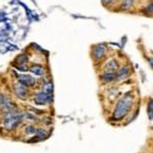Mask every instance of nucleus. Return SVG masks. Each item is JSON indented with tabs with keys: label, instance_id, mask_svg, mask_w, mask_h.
I'll return each mask as SVG.
<instances>
[{
	"label": "nucleus",
	"instance_id": "obj_13",
	"mask_svg": "<svg viewBox=\"0 0 153 153\" xmlns=\"http://www.w3.org/2000/svg\"><path fill=\"white\" fill-rule=\"evenodd\" d=\"M148 113H149V118H150V120H152V101H150V103H149Z\"/></svg>",
	"mask_w": 153,
	"mask_h": 153
},
{
	"label": "nucleus",
	"instance_id": "obj_10",
	"mask_svg": "<svg viewBox=\"0 0 153 153\" xmlns=\"http://www.w3.org/2000/svg\"><path fill=\"white\" fill-rule=\"evenodd\" d=\"M129 71H130V68H128V66H125V68H123L122 70H120L117 73V78H118V79H125V78H127L128 75H129Z\"/></svg>",
	"mask_w": 153,
	"mask_h": 153
},
{
	"label": "nucleus",
	"instance_id": "obj_9",
	"mask_svg": "<svg viewBox=\"0 0 153 153\" xmlns=\"http://www.w3.org/2000/svg\"><path fill=\"white\" fill-rule=\"evenodd\" d=\"M101 78L105 83H110L117 79V74H104Z\"/></svg>",
	"mask_w": 153,
	"mask_h": 153
},
{
	"label": "nucleus",
	"instance_id": "obj_4",
	"mask_svg": "<svg viewBox=\"0 0 153 153\" xmlns=\"http://www.w3.org/2000/svg\"><path fill=\"white\" fill-rule=\"evenodd\" d=\"M19 82L25 87H32L35 84L36 80L30 75H19L18 76Z\"/></svg>",
	"mask_w": 153,
	"mask_h": 153
},
{
	"label": "nucleus",
	"instance_id": "obj_12",
	"mask_svg": "<svg viewBox=\"0 0 153 153\" xmlns=\"http://www.w3.org/2000/svg\"><path fill=\"white\" fill-rule=\"evenodd\" d=\"M25 132H26L28 135H36L37 128H35L34 126H28V127H26Z\"/></svg>",
	"mask_w": 153,
	"mask_h": 153
},
{
	"label": "nucleus",
	"instance_id": "obj_1",
	"mask_svg": "<svg viewBox=\"0 0 153 153\" xmlns=\"http://www.w3.org/2000/svg\"><path fill=\"white\" fill-rule=\"evenodd\" d=\"M132 105H133V96L130 93L123 96L117 103L114 111H113V118L117 120H123L129 113Z\"/></svg>",
	"mask_w": 153,
	"mask_h": 153
},
{
	"label": "nucleus",
	"instance_id": "obj_7",
	"mask_svg": "<svg viewBox=\"0 0 153 153\" xmlns=\"http://www.w3.org/2000/svg\"><path fill=\"white\" fill-rule=\"evenodd\" d=\"M104 52H105V47L103 45H98L96 46L95 49H94V57L96 59H99L104 55Z\"/></svg>",
	"mask_w": 153,
	"mask_h": 153
},
{
	"label": "nucleus",
	"instance_id": "obj_2",
	"mask_svg": "<svg viewBox=\"0 0 153 153\" xmlns=\"http://www.w3.org/2000/svg\"><path fill=\"white\" fill-rule=\"evenodd\" d=\"M22 120H23V115L19 112L13 111V110L8 111L4 115V127L7 130H13L21 124Z\"/></svg>",
	"mask_w": 153,
	"mask_h": 153
},
{
	"label": "nucleus",
	"instance_id": "obj_11",
	"mask_svg": "<svg viewBox=\"0 0 153 153\" xmlns=\"http://www.w3.org/2000/svg\"><path fill=\"white\" fill-rule=\"evenodd\" d=\"M53 91V86L51 83H48V84H45L43 86V92L44 93H47V94H51Z\"/></svg>",
	"mask_w": 153,
	"mask_h": 153
},
{
	"label": "nucleus",
	"instance_id": "obj_5",
	"mask_svg": "<svg viewBox=\"0 0 153 153\" xmlns=\"http://www.w3.org/2000/svg\"><path fill=\"white\" fill-rule=\"evenodd\" d=\"M117 71V61L115 59H110L104 65V74H115Z\"/></svg>",
	"mask_w": 153,
	"mask_h": 153
},
{
	"label": "nucleus",
	"instance_id": "obj_3",
	"mask_svg": "<svg viewBox=\"0 0 153 153\" xmlns=\"http://www.w3.org/2000/svg\"><path fill=\"white\" fill-rule=\"evenodd\" d=\"M50 95L51 94H47V93H44L43 91H42V92L38 93V94L35 96L34 101H35V103L38 105H45L50 102V100H51Z\"/></svg>",
	"mask_w": 153,
	"mask_h": 153
},
{
	"label": "nucleus",
	"instance_id": "obj_6",
	"mask_svg": "<svg viewBox=\"0 0 153 153\" xmlns=\"http://www.w3.org/2000/svg\"><path fill=\"white\" fill-rule=\"evenodd\" d=\"M14 93H16V95L18 96L19 98H21V99H23V100L27 99V97H28L27 89L23 85H16V87H14Z\"/></svg>",
	"mask_w": 153,
	"mask_h": 153
},
{
	"label": "nucleus",
	"instance_id": "obj_8",
	"mask_svg": "<svg viewBox=\"0 0 153 153\" xmlns=\"http://www.w3.org/2000/svg\"><path fill=\"white\" fill-rule=\"evenodd\" d=\"M30 71H31L32 73H33L34 75H36V76H42L44 74L43 66H41V65H33L31 68H30Z\"/></svg>",
	"mask_w": 153,
	"mask_h": 153
}]
</instances>
